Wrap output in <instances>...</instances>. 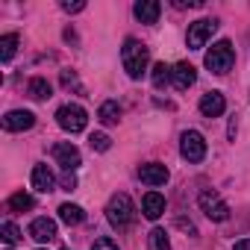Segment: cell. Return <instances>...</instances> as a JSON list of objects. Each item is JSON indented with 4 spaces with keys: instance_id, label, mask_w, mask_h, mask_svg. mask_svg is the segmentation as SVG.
Returning a JSON list of instances; mask_svg holds the SVG:
<instances>
[{
    "instance_id": "cell-22",
    "label": "cell",
    "mask_w": 250,
    "mask_h": 250,
    "mask_svg": "<svg viewBox=\"0 0 250 250\" xmlns=\"http://www.w3.org/2000/svg\"><path fill=\"white\" fill-rule=\"evenodd\" d=\"M147 247L150 250H171V241H168V232L162 227H153L150 235H147Z\"/></svg>"
},
{
    "instance_id": "cell-14",
    "label": "cell",
    "mask_w": 250,
    "mask_h": 250,
    "mask_svg": "<svg viewBox=\"0 0 250 250\" xmlns=\"http://www.w3.org/2000/svg\"><path fill=\"white\" fill-rule=\"evenodd\" d=\"M33 188L42 191V194H47V191L56 188V177H53V171L47 165H36L33 168Z\"/></svg>"
},
{
    "instance_id": "cell-17",
    "label": "cell",
    "mask_w": 250,
    "mask_h": 250,
    "mask_svg": "<svg viewBox=\"0 0 250 250\" xmlns=\"http://www.w3.org/2000/svg\"><path fill=\"white\" fill-rule=\"evenodd\" d=\"M118 118H121V106H118V100H103L100 109H97V121L109 127V124H118Z\"/></svg>"
},
{
    "instance_id": "cell-4",
    "label": "cell",
    "mask_w": 250,
    "mask_h": 250,
    "mask_svg": "<svg viewBox=\"0 0 250 250\" xmlns=\"http://www.w3.org/2000/svg\"><path fill=\"white\" fill-rule=\"evenodd\" d=\"M203 62H206V68L212 74H227L232 68V62H235V50H232L229 42H218V44H212V50H206Z\"/></svg>"
},
{
    "instance_id": "cell-16",
    "label": "cell",
    "mask_w": 250,
    "mask_h": 250,
    "mask_svg": "<svg viewBox=\"0 0 250 250\" xmlns=\"http://www.w3.org/2000/svg\"><path fill=\"white\" fill-rule=\"evenodd\" d=\"M142 212H145V218H150V221L162 218V212H165V197H162L159 191H147L145 200H142Z\"/></svg>"
},
{
    "instance_id": "cell-26",
    "label": "cell",
    "mask_w": 250,
    "mask_h": 250,
    "mask_svg": "<svg viewBox=\"0 0 250 250\" xmlns=\"http://www.w3.org/2000/svg\"><path fill=\"white\" fill-rule=\"evenodd\" d=\"M62 85L65 88H74L77 94H85V88H83V83H80V77L74 71H62Z\"/></svg>"
},
{
    "instance_id": "cell-27",
    "label": "cell",
    "mask_w": 250,
    "mask_h": 250,
    "mask_svg": "<svg viewBox=\"0 0 250 250\" xmlns=\"http://www.w3.org/2000/svg\"><path fill=\"white\" fill-rule=\"evenodd\" d=\"M91 250H118V244H115L109 235H100V238L91 244Z\"/></svg>"
},
{
    "instance_id": "cell-1",
    "label": "cell",
    "mask_w": 250,
    "mask_h": 250,
    "mask_svg": "<svg viewBox=\"0 0 250 250\" xmlns=\"http://www.w3.org/2000/svg\"><path fill=\"white\" fill-rule=\"evenodd\" d=\"M121 62H124V71H127L130 80H142L147 74V65H150L147 44H142L139 39H127L121 47Z\"/></svg>"
},
{
    "instance_id": "cell-23",
    "label": "cell",
    "mask_w": 250,
    "mask_h": 250,
    "mask_svg": "<svg viewBox=\"0 0 250 250\" xmlns=\"http://www.w3.org/2000/svg\"><path fill=\"white\" fill-rule=\"evenodd\" d=\"M150 80H153V85H156V88H165V85L171 83V68H168L165 62H156V65H153Z\"/></svg>"
},
{
    "instance_id": "cell-9",
    "label": "cell",
    "mask_w": 250,
    "mask_h": 250,
    "mask_svg": "<svg viewBox=\"0 0 250 250\" xmlns=\"http://www.w3.org/2000/svg\"><path fill=\"white\" fill-rule=\"evenodd\" d=\"M53 159L65 168V171H77L80 168V162H83V156H80V150L71 145V142H62V145H56L53 147Z\"/></svg>"
},
{
    "instance_id": "cell-32",
    "label": "cell",
    "mask_w": 250,
    "mask_h": 250,
    "mask_svg": "<svg viewBox=\"0 0 250 250\" xmlns=\"http://www.w3.org/2000/svg\"><path fill=\"white\" fill-rule=\"evenodd\" d=\"M65 250H68V247H65Z\"/></svg>"
},
{
    "instance_id": "cell-10",
    "label": "cell",
    "mask_w": 250,
    "mask_h": 250,
    "mask_svg": "<svg viewBox=\"0 0 250 250\" xmlns=\"http://www.w3.org/2000/svg\"><path fill=\"white\" fill-rule=\"evenodd\" d=\"M168 177H171V174H168V168H165L162 162H147V165L139 168V180L147 183V186H165Z\"/></svg>"
},
{
    "instance_id": "cell-3",
    "label": "cell",
    "mask_w": 250,
    "mask_h": 250,
    "mask_svg": "<svg viewBox=\"0 0 250 250\" xmlns=\"http://www.w3.org/2000/svg\"><path fill=\"white\" fill-rule=\"evenodd\" d=\"M56 124L65 130V133H83L85 130V124H88V115H85V109L83 106H77V103H65V106H59L56 109Z\"/></svg>"
},
{
    "instance_id": "cell-6",
    "label": "cell",
    "mask_w": 250,
    "mask_h": 250,
    "mask_svg": "<svg viewBox=\"0 0 250 250\" xmlns=\"http://www.w3.org/2000/svg\"><path fill=\"white\" fill-rule=\"evenodd\" d=\"M215 30H218V21H215V18H200V21L188 24V36H186L188 47H191V50L206 47V42L212 39V33H215Z\"/></svg>"
},
{
    "instance_id": "cell-29",
    "label": "cell",
    "mask_w": 250,
    "mask_h": 250,
    "mask_svg": "<svg viewBox=\"0 0 250 250\" xmlns=\"http://www.w3.org/2000/svg\"><path fill=\"white\" fill-rule=\"evenodd\" d=\"M83 9H85V3H68V0L62 3V12H68V15H77V12H83Z\"/></svg>"
},
{
    "instance_id": "cell-2",
    "label": "cell",
    "mask_w": 250,
    "mask_h": 250,
    "mask_svg": "<svg viewBox=\"0 0 250 250\" xmlns=\"http://www.w3.org/2000/svg\"><path fill=\"white\" fill-rule=\"evenodd\" d=\"M106 218H109V224H112L115 229H130V227L136 224V218H139L136 203L130 200V194H124V191L112 194L109 203H106Z\"/></svg>"
},
{
    "instance_id": "cell-30",
    "label": "cell",
    "mask_w": 250,
    "mask_h": 250,
    "mask_svg": "<svg viewBox=\"0 0 250 250\" xmlns=\"http://www.w3.org/2000/svg\"><path fill=\"white\" fill-rule=\"evenodd\" d=\"M232 250H250V238H244V241H235V247Z\"/></svg>"
},
{
    "instance_id": "cell-24",
    "label": "cell",
    "mask_w": 250,
    "mask_h": 250,
    "mask_svg": "<svg viewBox=\"0 0 250 250\" xmlns=\"http://www.w3.org/2000/svg\"><path fill=\"white\" fill-rule=\"evenodd\" d=\"M0 232H3V244L12 247L15 241H21V229L12 224V221H3V227H0Z\"/></svg>"
},
{
    "instance_id": "cell-12",
    "label": "cell",
    "mask_w": 250,
    "mask_h": 250,
    "mask_svg": "<svg viewBox=\"0 0 250 250\" xmlns=\"http://www.w3.org/2000/svg\"><path fill=\"white\" fill-rule=\"evenodd\" d=\"M200 112H203V118H221V115L227 112V100H224V94H221V91H209V94H203V97H200Z\"/></svg>"
},
{
    "instance_id": "cell-19",
    "label": "cell",
    "mask_w": 250,
    "mask_h": 250,
    "mask_svg": "<svg viewBox=\"0 0 250 250\" xmlns=\"http://www.w3.org/2000/svg\"><path fill=\"white\" fill-rule=\"evenodd\" d=\"M36 206V200H33V194H27V191H15L9 200H6V209L9 212H30Z\"/></svg>"
},
{
    "instance_id": "cell-8",
    "label": "cell",
    "mask_w": 250,
    "mask_h": 250,
    "mask_svg": "<svg viewBox=\"0 0 250 250\" xmlns=\"http://www.w3.org/2000/svg\"><path fill=\"white\" fill-rule=\"evenodd\" d=\"M3 130L6 133H24V130H33V124H36V115L30 109H12L3 115Z\"/></svg>"
},
{
    "instance_id": "cell-13",
    "label": "cell",
    "mask_w": 250,
    "mask_h": 250,
    "mask_svg": "<svg viewBox=\"0 0 250 250\" xmlns=\"http://www.w3.org/2000/svg\"><path fill=\"white\" fill-rule=\"evenodd\" d=\"M30 235H33L39 244H47L50 238H56V221H50V218H36V221L30 224Z\"/></svg>"
},
{
    "instance_id": "cell-31",
    "label": "cell",
    "mask_w": 250,
    "mask_h": 250,
    "mask_svg": "<svg viewBox=\"0 0 250 250\" xmlns=\"http://www.w3.org/2000/svg\"><path fill=\"white\" fill-rule=\"evenodd\" d=\"M6 250H12V247H6Z\"/></svg>"
},
{
    "instance_id": "cell-21",
    "label": "cell",
    "mask_w": 250,
    "mask_h": 250,
    "mask_svg": "<svg viewBox=\"0 0 250 250\" xmlns=\"http://www.w3.org/2000/svg\"><path fill=\"white\" fill-rule=\"evenodd\" d=\"M18 50V33H6L0 36V62H9Z\"/></svg>"
},
{
    "instance_id": "cell-11",
    "label": "cell",
    "mask_w": 250,
    "mask_h": 250,
    "mask_svg": "<svg viewBox=\"0 0 250 250\" xmlns=\"http://www.w3.org/2000/svg\"><path fill=\"white\" fill-rule=\"evenodd\" d=\"M194 80H197V71H194V65H188V62H177V65L171 68V83H174L180 91L191 88V85H194Z\"/></svg>"
},
{
    "instance_id": "cell-5",
    "label": "cell",
    "mask_w": 250,
    "mask_h": 250,
    "mask_svg": "<svg viewBox=\"0 0 250 250\" xmlns=\"http://www.w3.org/2000/svg\"><path fill=\"white\" fill-rule=\"evenodd\" d=\"M180 153H183L186 162H203V156H206V139L197 130H186L183 139H180Z\"/></svg>"
},
{
    "instance_id": "cell-18",
    "label": "cell",
    "mask_w": 250,
    "mask_h": 250,
    "mask_svg": "<svg viewBox=\"0 0 250 250\" xmlns=\"http://www.w3.org/2000/svg\"><path fill=\"white\" fill-rule=\"evenodd\" d=\"M50 91H53V88H50V83H47L44 77H33V80L27 83V94H30L33 100H47Z\"/></svg>"
},
{
    "instance_id": "cell-25",
    "label": "cell",
    "mask_w": 250,
    "mask_h": 250,
    "mask_svg": "<svg viewBox=\"0 0 250 250\" xmlns=\"http://www.w3.org/2000/svg\"><path fill=\"white\" fill-rule=\"evenodd\" d=\"M88 145H91V150H97V153H106V150L112 147V139H109L106 133H91V136H88Z\"/></svg>"
},
{
    "instance_id": "cell-28",
    "label": "cell",
    "mask_w": 250,
    "mask_h": 250,
    "mask_svg": "<svg viewBox=\"0 0 250 250\" xmlns=\"http://www.w3.org/2000/svg\"><path fill=\"white\" fill-rule=\"evenodd\" d=\"M59 183H62V188H65V191H74V188H77V177H74V171H65Z\"/></svg>"
},
{
    "instance_id": "cell-20",
    "label": "cell",
    "mask_w": 250,
    "mask_h": 250,
    "mask_svg": "<svg viewBox=\"0 0 250 250\" xmlns=\"http://www.w3.org/2000/svg\"><path fill=\"white\" fill-rule=\"evenodd\" d=\"M59 218H62L68 227H77V224H83L85 212H83V206H77V203H62V206H59Z\"/></svg>"
},
{
    "instance_id": "cell-15",
    "label": "cell",
    "mask_w": 250,
    "mask_h": 250,
    "mask_svg": "<svg viewBox=\"0 0 250 250\" xmlns=\"http://www.w3.org/2000/svg\"><path fill=\"white\" fill-rule=\"evenodd\" d=\"M133 12H136V18H139L142 24H156V21H159L162 6L156 3V0H139V3L133 6Z\"/></svg>"
},
{
    "instance_id": "cell-7",
    "label": "cell",
    "mask_w": 250,
    "mask_h": 250,
    "mask_svg": "<svg viewBox=\"0 0 250 250\" xmlns=\"http://www.w3.org/2000/svg\"><path fill=\"white\" fill-rule=\"evenodd\" d=\"M200 209L209 221H227L229 218V206L224 203V197L218 191H203L200 194Z\"/></svg>"
}]
</instances>
